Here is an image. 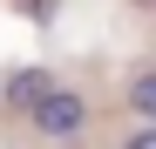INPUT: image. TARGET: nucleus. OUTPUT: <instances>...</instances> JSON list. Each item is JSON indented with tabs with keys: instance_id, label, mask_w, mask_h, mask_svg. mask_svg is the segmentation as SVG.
Instances as JSON below:
<instances>
[{
	"instance_id": "obj_3",
	"label": "nucleus",
	"mask_w": 156,
	"mask_h": 149,
	"mask_svg": "<svg viewBox=\"0 0 156 149\" xmlns=\"http://www.w3.org/2000/svg\"><path fill=\"white\" fill-rule=\"evenodd\" d=\"M122 102L136 109L143 122H156V68H143V74H129V88H122Z\"/></svg>"
},
{
	"instance_id": "obj_5",
	"label": "nucleus",
	"mask_w": 156,
	"mask_h": 149,
	"mask_svg": "<svg viewBox=\"0 0 156 149\" xmlns=\"http://www.w3.org/2000/svg\"><path fill=\"white\" fill-rule=\"evenodd\" d=\"M136 7H156V0H136Z\"/></svg>"
},
{
	"instance_id": "obj_1",
	"label": "nucleus",
	"mask_w": 156,
	"mask_h": 149,
	"mask_svg": "<svg viewBox=\"0 0 156 149\" xmlns=\"http://www.w3.org/2000/svg\"><path fill=\"white\" fill-rule=\"evenodd\" d=\"M27 115H34V129H41V136H55V142H61V136H82V129H88V95H75V88L55 81Z\"/></svg>"
},
{
	"instance_id": "obj_2",
	"label": "nucleus",
	"mask_w": 156,
	"mask_h": 149,
	"mask_svg": "<svg viewBox=\"0 0 156 149\" xmlns=\"http://www.w3.org/2000/svg\"><path fill=\"white\" fill-rule=\"evenodd\" d=\"M48 88H55V74H48V68H14V74H7V88H0V102L27 115L41 95H48Z\"/></svg>"
},
{
	"instance_id": "obj_4",
	"label": "nucleus",
	"mask_w": 156,
	"mask_h": 149,
	"mask_svg": "<svg viewBox=\"0 0 156 149\" xmlns=\"http://www.w3.org/2000/svg\"><path fill=\"white\" fill-rule=\"evenodd\" d=\"M122 149H156V122H143V129H136V136H129Z\"/></svg>"
}]
</instances>
